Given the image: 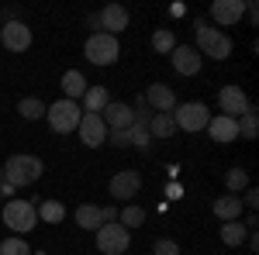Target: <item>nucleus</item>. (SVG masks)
<instances>
[{"instance_id": "nucleus-1", "label": "nucleus", "mask_w": 259, "mask_h": 255, "mask_svg": "<svg viewBox=\"0 0 259 255\" xmlns=\"http://www.w3.org/2000/svg\"><path fill=\"white\" fill-rule=\"evenodd\" d=\"M41 169H45V166H41L38 156L18 152V156H11L4 162V183H11L14 190H18V186H31V183H38Z\"/></svg>"}, {"instance_id": "nucleus-2", "label": "nucleus", "mask_w": 259, "mask_h": 255, "mask_svg": "<svg viewBox=\"0 0 259 255\" xmlns=\"http://www.w3.org/2000/svg\"><path fill=\"white\" fill-rule=\"evenodd\" d=\"M194 31H197V45H194V48L200 52V59H204V56H211V59L221 62V59H228V56H232V38H228L221 28H207V21H197V28H194Z\"/></svg>"}, {"instance_id": "nucleus-3", "label": "nucleus", "mask_w": 259, "mask_h": 255, "mask_svg": "<svg viewBox=\"0 0 259 255\" xmlns=\"http://www.w3.org/2000/svg\"><path fill=\"white\" fill-rule=\"evenodd\" d=\"M0 214H4V224L11 231H18V235H28L38 224V214H35V203L31 200H18V196L14 200H4Z\"/></svg>"}, {"instance_id": "nucleus-4", "label": "nucleus", "mask_w": 259, "mask_h": 255, "mask_svg": "<svg viewBox=\"0 0 259 255\" xmlns=\"http://www.w3.org/2000/svg\"><path fill=\"white\" fill-rule=\"evenodd\" d=\"M45 118H49V128L56 135H73L83 118V111H80V104H73V100H56V104L45 107Z\"/></svg>"}, {"instance_id": "nucleus-5", "label": "nucleus", "mask_w": 259, "mask_h": 255, "mask_svg": "<svg viewBox=\"0 0 259 255\" xmlns=\"http://www.w3.org/2000/svg\"><path fill=\"white\" fill-rule=\"evenodd\" d=\"M83 56L94 62V66H114L121 56V45L114 35H104V31H94L87 45H83Z\"/></svg>"}, {"instance_id": "nucleus-6", "label": "nucleus", "mask_w": 259, "mask_h": 255, "mask_svg": "<svg viewBox=\"0 0 259 255\" xmlns=\"http://www.w3.org/2000/svg\"><path fill=\"white\" fill-rule=\"evenodd\" d=\"M173 121H177V131H204L211 121V111L200 100H187V104L173 107Z\"/></svg>"}, {"instance_id": "nucleus-7", "label": "nucleus", "mask_w": 259, "mask_h": 255, "mask_svg": "<svg viewBox=\"0 0 259 255\" xmlns=\"http://www.w3.org/2000/svg\"><path fill=\"white\" fill-rule=\"evenodd\" d=\"M97 248L104 255H121L132 248V238H128V228H121L118 221L111 224H100L97 228Z\"/></svg>"}, {"instance_id": "nucleus-8", "label": "nucleus", "mask_w": 259, "mask_h": 255, "mask_svg": "<svg viewBox=\"0 0 259 255\" xmlns=\"http://www.w3.org/2000/svg\"><path fill=\"white\" fill-rule=\"evenodd\" d=\"M218 104H221V114L225 118H232V121H239L252 104H249V97H245V90H242L239 83H228V86H221V93H218Z\"/></svg>"}, {"instance_id": "nucleus-9", "label": "nucleus", "mask_w": 259, "mask_h": 255, "mask_svg": "<svg viewBox=\"0 0 259 255\" xmlns=\"http://www.w3.org/2000/svg\"><path fill=\"white\" fill-rule=\"evenodd\" d=\"M76 135H80V141L87 148H100V145L107 141V124L100 121V114H87V111H83L80 124H76Z\"/></svg>"}, {"instance_id": "nucleus-10", "label": "nucleus", "mask_w": 259, "mask_h": 255, "mask_svg": "<svg viewBox=\"0 0 259 255\" xmlns=\"http://www.w3.org/2000/svg\"><path fill=\"white\" fill-rule=\"evenodd\" d=\"M111 196L114 200H132V196H139V190H142V173H135V169H121V173H114L111 176Z\"/></svg>"}, {"instance_id": "nucleus-11", "label": "nucleus", "mask_w": 259, "mask_h": 255, "mask_svg": "<svg viewBox=\"0 0 259 255\" xmlns=\"http://www.w3.org/2000/svg\"><path fill=\"white\" fill-rule=\"evenodd\" d=\"M0 41L7 52H24V48H31V28L24 21H7L0 28Z\"/></svg>"}, {"instance_id": "nucleus-12", "label": "nucleus", "mask_w": 259, "mask_h": 255, "mask_svg": "<svg viewBox=\"0 0 259 255\" xmlns=\"http://www.w3.org/2000/svg\"><path fill=\"white\" fill-rule=\"evenodd\" d=\"M100 121L107 124V131H128L132 121H135V111H132L128 104H121V100H111V104L100 111Z\"/></svg>"}, {"instance_id": "nucleus-13", "label": "nucleus", "mask_w": 259, "mask_h": 255, "mask_svg": "<svg viewBox=\"0 0 259 255\" xmlns=\"http://www.w3.org/2000/svg\"><path fill=\"white\" fill-rule=\"evenodd\" d=\"M169 62H173V69H177L180 76H197L200 73V52L194 45H177L173 52H169Z\"/></svg>"}, {"instance_id": "nucleus-14", "label": "nucleus", "mask_w": 259, "mask_h": 255, "mask_svg": "<svg viewBox=\"0 0 259 255\" xmlns=\"http://www.w3.org/2000/svg\"><path fill=\"white\" fill-rule=\"evenodd\" d=\"M245 18V0H214L211 4V21L228 28V24H239Z\"/></svg>"}, {"instance_id": "nucleus-15", "label": "nucleus", "mask_w": 259, "mask_h": 255, "mask_svg": "<svg viewBox=\"0 0 259 255\" xmlns=\"http://www.w3.org/2000/svg\"><path fill=\"white\" fill-rule=\"evenodd\" d=\"M142 97H145V104H149L152 114H159V111H173V107H177V93H173L166 83H152Z\"/></svg>"}, {"instance_id": "nucleus-16", "label": "nucleus", "mask_w": 259, "mask_h": 255, "mask_svg": "<svg viewBox=\"0 0 259 255\" xmlns=\"http://www.w3.org/2000/svg\"><path fill=\"white\" fill-rule=\"evenodd\" d=\"M97 21H100V28H104V35H114V38H118V31L128 28V11H124L121 4H107L97 14Z\"/></svg>"}, {"instance_id": "nucleus-17", "label": "nucleus", "mask_w": 259, "mask_h": 255, "mask_svg": "<svg viewBox=\"0 0 259 255\" xmlns=\"http://www.w3.org/2000/svg\"><path fill=\"white\" fill-rule=\"evenodd\" d=\"M59 86H62V100H73V104H80L90 83H87V76H83L80 69H66V73H62V83H59Z\"/></svg>"}, {"instance_id": "nucleus-18", "label": "nucleus", "mask_w": 259, "mask_h": 255, "mask_svg": "<svg viewBox=\"0 0 259 255\" xmlns=\"http://www.w3.org/2000/svg\"><path fill=\"white\" fill-rule=\"evenodd\" d=\"M204 131L214 138V141H221V145H225V141H235V138H239V128H235V121H232V118H225V114L211 118Z\"/></svg>"}, {"instance_id": "nucleus-19", "label": "nucleus", "mask_w": 259, "mask_h": 255, "mask_svg": "<svg viewBox=\"0 0 259 255\" xmlns=\"http://www.w3.org/2000/svg\"><path fill=\"white\" fill-rule=\"evenodd\" d=\"M242 211H245V207H242V200L235 193H225V196L214 200V217H218V221H239Z\"/></svg>"}, {"instance_id": "nucleus-20", "label": "nucleus", "mask_w": 259, "mask_h": 255, "mask_svg": "<svg viewBox=\"0 0 259 255\" xmlns=\"http://www.w3.org/2000/svg\"><path fill=\"white\" fill-rule=\"evenodd\" d=\"M149 135L152 138H173L177 135V121H173V111H159V114H152V121H149Z\"/></svg>"}, {"instance_id": "nucleus-21", "label": "nucleus", "mask_w": 259, "mask_h": 255, "mask_svg": "<svg viewBox=\"0 0 259 255\" xmlns=\"http://www.w3.org/2000/svg\"><path fill=\"white\" fill-rule=\"evenodd\" d=\"M107 104H111V93H107L104 86H87L80 111H87V114H100V111H104Z\"/></svg>"}, {"instance_id": "nucleus-22", "label": "nucleus", "mask_w": 259, "mask_h": 255, "mask_svg": "<svg viewBox=\"0 0 259 255\" xmlns=\"http://www.w3.org/2000/svg\"><path fill=\"white\" fill-rule=\"evenodd\" d=\"M35 214H38V221H45V224H62V221H66V207H62L59 200H38V203H35Z\"/></svg>"}, {"instance_id": "nucleus-23", "label": "nucleus", "mask_w": 259, "mask_h": 255, "mask_svg": "<svg viewBox=\"0 0 259 255\" xmlns=\"http://www.w3.org/2000/svg\"><path fill=\"white\" fill-rule=\"evenodd\" d=\"M245 238H249V231H245L242 221H225V224H221V241H225L228 248H242Z\"/></svg>"}, {"instance_id": "nucleus-24", "label": "nucleus", "mask_w": 259, "mask_h": 255, "mask_svg": "<svg viewBox=\"0 0 259 255\" xmlns=\"http://www.w3.org/2000/svg\"><path fill=\"white\" fill-rule=\"evenodd\" d=\"M73 221L80 224L83 231H97L100 224H104V221H100V207H94V203H80L76 214H73Z\"/></svg>"}, {"instance_id": "nucleus-25", "label": "nucleus", "mask_w": 259, "mask_h": 255, "mask_svg": "<svg viewBox=\"0 0 259 255\" xmlns=\"http://www.w3.org/2000/svg\"><path fill=\"white\" fill-rule=\"evenodd\" d=\"M235 128H239V138L252 141V138L259 135V114H256V107H249V111H245V114L235 121Z\"/></svg>"}, {"instance_id": "nucleus-26", "label": "nucleus", "mask_w": 259, "mask_h": 255, "mask_svg": "<svg viewBox=\"0 0 259 255\" xmlns=\"http://www.w3.org/2000/svg\"><path fill=\"white\" fill-rule=\"evenodd\" d=\"M118 224L128 228V231H132V228H142V224H145V211H142L139 203H128L124 211H118Z\"/></svg>"}, {"instance_id": "nucleus-27", "label": "nucleus", "mask_w": 259, "mask_h": 255, "mask_svg": "<svg viewBox=\"0 0 259 255\" xmlns=\"http://www.w3.org/2000/svg\"><path fill=\"white\" fill-rule=\"evenodd\" d=\"M18 114L24 121H38V118H45V104L38 97H24V100H18Z\"/></svg>"}, {"instance_id": "nucleus-28", "label": "nucleus", "mask_w": 259, "mask_h": 255, "mask_svg": "<svg viewBox=\"0 0 259 255\" xmlns=\"http://www.w3.org/2000/svg\"><path fill=\"white\" fill-rule=\"evenodd\" d=\"M225 186H228V193L239 196L242 190L249 186V173H245V169H239V166H235V169H228V173H225Z\"/></svg>"}, {"instance_id": "nucleus-29", "label": "nucleus", "mask_w": 259, "mask_h": 255, "mask_svg": "<svg viewBox=\"0 0 259 255\" xmlns=\"http://www.w3.org/2000/svg\"><path fill=\"white\" fill-rule=\"evenodd\" d=\"M152 45H156V52H173V48H177V35H173L169 28H159V31L152 35Z\"/></svg>"}, {"instance_id": "nucleus-30", "label": "nucleus", "mask_w": 259, "mask_h": 255, "mask_svg": "<svg viewBox=\"0 0 259 255\" xmlns=\"http://www.w3.org/2000/svg\"><path fill=\"white\" fill-rule=\"evenodd\" d=\"M0 255H31V245L14 235V238H7V241L0 245Z\"/></svg>"}, {"instance_id": "nucleus-31", "label": "nucleus", "mask_w": 259, "mask_h": 255, "mask_svg": "<svg viewBox=\"0 0 259 255\" xmlns=\"http://www.w3.org/2000/svg\"><path fill=\"white\" fill-rule=\"evenodd\" d=\"M152 255H183V252H180V245L173 238H156L152 241Z\"/></svg>"}, {"instance_id": "nucleus-32", "label": "nucleus", "mask_w": 259, "mask_h": 255, "mask_svg": "<svg viewBox=\"0 0 259 255\" xmlns=\"http://www.w3.org/2000/svg\"><path fill=\"white\" fill-rule=\"evenodd\" d=\"M107 145H114V148H128L132 138H128V131H107Z\"/></svg>"}, {"instance_id": "nucleus-33", "label": "nucleus", "mask_w": 259, "mask_h": 255, "mask_svg": "<svg viewBox=\"0 0 259 255\" xmlns=\"http://www.w3.org/2000/svg\"><path fill=\"white\" fill-rule=\"evenodd\" d=\"M242 193H245V196H239V200H242V207H249V211H256V203H259V190H252V186H245Z\"/></svg>"}, {"instance_id": "nucleus-34", "label": "nucleus", "mask_w": 259, "mask_h": 255, "mask_svg": "<svg viewBox=\"0 0 259 255\" xmlns=\"http://www.w3.org/2000/svg\"><path fill=\"white\" fill-rule=\"evenodd\" d=\"M100 221H104V224L118 221V207H111V203H107V207H100Z\"/></svg>"}, {"instance_id": "nucleus-35", "label": "nucleus", "mask_w": 259, "mask_h": 255, "mask_svg": "<svg viewBox=\"0 0 259 255\" xmlns=\"http://www.w3.org/2000/svg\"><path fill=\"white\" fill-rule=\"evenodd\" d=\"M166 196H173V200H180V196H183V186H177V183H169V186H166Z\"/></svg>"}, {"instance_id": "nucleus-36", "label": "nucleus", "mask_w": 259, "mask_h": 255, "mask_svg": "<svg viewBox=\"0 0 259 255\" xmlns=\"http://www.w3.org/2000/svg\"><path fill=\"white\" fill-rule=\"evenodd\" d=\"M0 183H4V162H0Z\"/></svg>"}, {"instance_id": "nucleus-37", "label": "nucleus", "mask_w": 259, "mask_h": 255, "mask_svg": "<svg viewBox=\"0 0 259 255\" xmlns=\"http://www.w3.org/2000/svg\"><path fill=\"white\" fill-rule=\"evenodd\" d=\"M0 207H4V196H0Z\"/></svg>"}, {"instance_id": "nucleus-38", "label": "nucleus", "mask_w": 259, "mask_h": 255, "mask_svg": "<svg viewBox=\"0 0 259 255\" xmlns=\"http://www.w3.org/2000/svg\"><path fill=\"white\" fill-rule=\"evenodd\" d=\"M38 255H45V252H38Z\"/></svg>"}]
</instances>
